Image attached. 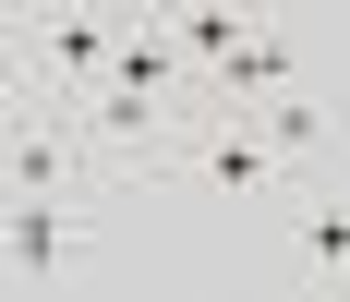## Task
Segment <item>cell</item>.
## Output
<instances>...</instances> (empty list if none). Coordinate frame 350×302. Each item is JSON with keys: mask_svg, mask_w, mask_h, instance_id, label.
I'll use <instances>...</instances> for the list:
<instances>
[{"mask_svg": "<svg viewBox=\"0 0 350 302\" xmlns=\"http://www.w3.org/2000/svg\"><path fill=\"white\" fill-rule=\"evenodd\" d=\"M121 49H133V12H49V25H12V61L49 73V109H85L121 73Z\"/></svg>", "mask_w": 350, "mask_h": 302, "instance_id": "obj_3", "label": "cell"}, {"mask_svg": "<svg viewBox=\"0 0 350 302\" xmlns=\"http://www.w3.org/2000/svg\"><path fill=\"white\" fill-rule=\"evenodd\" d=\"M326 302H350V290H326Z\"/></svg>", "mask_w": 350, "mask_h": 302, "instance_id": "obj_6", "label": "cell"}, {"mask_svg": "<svg viewBox=\"0 0 350 302\" xmlns=\"http://www.w3.org/2000/svg\"><path fill=\"white\" fill-rule=\"evenodd\" d=\"M0 242H12V290H36L49 266H72V254L97 242V205H12Z\"/></svg>", "mask_w": 350, "mask_h": 302, "instance_id": "obj_5", "label": "cell"}, {"mask_svg": "<svg viewBox=\"0 0 350 302\" xmlns=\"http://www.w3.org/2000/svg\"><path fill=\"white\" fill-rule=\"evenodd\" d=\"M157 181L217 194V205H290V194H302V181H290V158L266 145V121H254V109H206V121L170 145V169H157Z\"/></svg>", "mask_w": 350, "mask_h": 302, "instance_id": "obj_1", "label": "cell"}, {"mask_svg": "<svg viewBox=\"0 0 350 302\" xmlns=\"http://www.w3.org/2000/svg\"><path fill=\"white\" fill-rule=\"evenodd\" d=\"M0 158H12V205H97V194H121L72 109H12V145Z\"/></svg>", "mask_w": 350, "mask_h": 302, "instance_id": "obj_2", "label": "cell"}, {"mask_svg": "<svg viewBox=\"0 0 350 302\" xmlns=\"http://www.w3.org/2000/svg\"><path fill=\"white\" fill-rule=\"evenodd\" d=\"M290 85H314V36H302V25H266V12H254V25H242V49L206 73V109H278Z\"/></svg>", "mask_w": 350, "mask_h": 302, "instance_id": "obj_4", "label": "cell"}]
</instances>
